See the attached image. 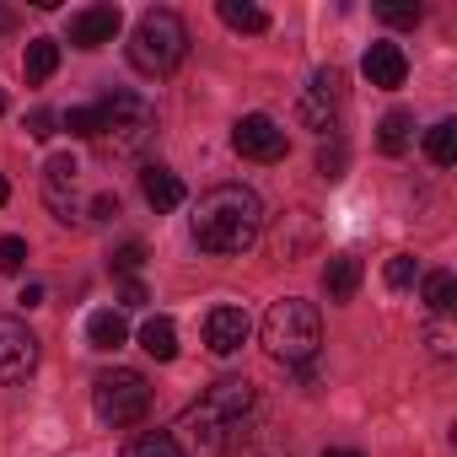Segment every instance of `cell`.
I'll return each instance as SVG.
<instances>
[{
	"instance_id": "6da1fadb",
	"label": "cell",
	"mask_w": 457,
	"mask_h": 457,
	"mask_svg": "<svg viewBox=\"0 0 457 457\" xmlns=\"http://www.w3.org/2000/svg\"><path fill=\"white\" fill-rule=\"evenodd\" d=\"M248 414H253V382L248 377H220V382H210V393L194 409L178 414V425L167 436L178 441L183 457H220L237 441Z\"/></svg>"
},
{
	"instance_id": "7a4b0ae2",
	"label": "cell",
	"mask_w": 457,
	"mask_h": 457,
	"mask_svg": "<svg viewBox=\"0 0 457 457\" xmlns=\"http://www.w3.org/2000/svg\"><path fill=\"white\" fill-rule=\"evenodd\" d=\"M264 232V204L248 183H215L199 194V210H194V243L204 253H248Z\"/></svg>"
},
{
	"instance_id": "3957f363",
	"label": "cell",
	"mask_w": 457,
	"mask_h": 457,
	"mask_svg": "<svg viewBox=\"0 0 457 457\" xmlns=\"http://www.w3.org/2000/svg\"><path fill=\"white\" fill-rule=\"evenodd\" d=\"M156 135V108L140 92H108L97 103V151L108 162H129L145 151V140Z\"/></svg>"
},
{
	"instance_id": "277c9868",
	"label": "cell",
	"mask_w": 457,
	"mask_h": 457,
	"mask_svg": "<svg viewBox=\"0 0 457 457\" xmlns=\"http://www.w3.org/2000/svg\"><path fill=\"white\" fill-rule=\"evenodd\" d=\"M323 345V323H318V307L302 302V296H286L264 312V350L286 366H307Z\"/></svg>"
},
{
	"instance_id": "5b68a950",
	"label": "cell",
	"mask_w": 457,
	"mask_h": 457,
	"mask_svg": "<svg viewBox=\"0 0 457 457\" xmlns=\"http://www.w3.org/2000/svg\"><path fill=\"white\" fill-rule=\"evenodd\" d=\"M188 54V28L178 12H145L129 33V65L140 76H172Z\"/></svg>"
},
{
	"instance_id": "8992f818",
	"label": "cell",
	"mask_w": 457,
	"mask_h": 457,
	"mask_svg": "<svg viewBox=\"0 0 457 457\" xmlns=\"http://www.w3.org/2000/svg\"><path fill=\"white\" fill-rule=\"evenodd\" d=\"M92 409H97L108 425H135V420H145V409H151V382H145L135 366H113V371H103V377L92 382Z\"/></svg>"
},
{
	"instance_id": "52a82bcc",
	"label": "cell",
	"mask_w": 457,
	"mask_h": 457,
	"mask_svg": "<svg viewBox=\"0 0 457 457\" xmlns=\"http://www.w3.org/2000/svg\"><path fill=\"white\" fill-rule=\"evenodd\" d=\"M232 145H237V156H248V162H286V151H291V140H286V129L275 124V119H264V113H243L237 124H232Z\"/></svg>"
},
{
	"instance_id": "ba28073f",
	"label": "cell",
	"mask_w": 457,
	"mask_h": 457,
	"mask_svg": "<svg viewBox=\"0 0 457 457\" xmlns=\"http://www.w3.org/2000/svg\"><path fill=\"white\" fill-rule=\"evenodd\" d=\"M339 103H345V76L328 65V71H318L312 81H307V92H302V124L307 129H334V119H339Z\"/></svg>"
},
{
	"instance_id": "9c48e42d",
	"label": "cell",
	"mask_w": 457,
	"mask_h": 457,
	"mask_svg": "<svg viewBox=\"0 0 457 457\" xmlns=\"http://www.w3.org/2000/svg\"><path fill=\"white\" fill-rule=\"evenodd\" d=\"M44 199H49L54 220H76L81 215V167H76V156H49V167H44Z\"/></svg>"
},
{
	"instance_id": "30bf717a",
	"label": "cell",
	"mask_w": 457,
	"mask_h": 457,
	"mask_svg": "<svg viewBox=\"0 0 457 457\" xmlns=\"http://www.w3.org/2000/svg\"><path fill=\"white\" fill-rule=\"evenodd\" d=\"M38 366V339L28 334V323L0 318V382H22Z\"/></svg>"
},
{
	"instance_id": "8fae6325",
	"label": "cell",
	"mask_w": 457,
	"mask_h": 457,
	"mask_svg": "<svg viewBox=\"0 0 457 457\" xmlns=\"http://www.w3.org/2000/svg\"><path fill=\"white\" fill-rule=\"evenodd\" d=\"M119 28H124V12L119 6H87V12L71 17V44L76 49H103V44L119 38Z\"/></svg>"
},
{
	"instance_id": "7c38bea8",
	"label": "cell",
	"mask_w": 457,
	"mask_h": 457,
	"mask_svg": "<svg viewBox=\"0 0 457 457\" xmlns=\"http://www.w3.org/2000/svg\"><path fill=\"white\" fill-rule=\"evenodd\" d=\"M248 312L243 307H215L210 318H204V345H210V355H237L243 345H248Z\"/></svg>"
},
{
	"instance_id": "4fadbf2b",
	"label": "cell",
	"mask_w": 457,
	"mask_h": 457,
	"mask_svg": "<svg viewBox=\"0 0 457 457\" xmlns=\"http://www.w3.org/2000/svg\"><path fill=\"white\" fill-rule=\"evenodd\" d=\"M361 71H366V81H371V87H403L409 60H403V49H398V44H371V49H366V60H361Z\"/></svg>"
},
{
	"instance_id": "5bb4252c",
	"label": "cell",
	"mask_w": 457,
	"mask_h": 457,
	"mask_svg": "<svg viewBox=\"0 0 457 457\" xmlns=\"http://www.w3.org/2000/svg\"><path fill=\"white\" fill-rule=\"evenodd\" d=\"M140 188H145V199H151V210L156 215H167V210H178L183 204V178L172 172V167H140Z\"/></svg>"
},
{
	"instance_id": "9a60e30c",
	"label": "cell",
	"mask_w": 457,
	"mask_h": 457,
	"mask_svg": "<svg viewBox=\"0 0 457 457\" xmlns=\"http://www.w3.org/2000/svg\"><path fill=\"white\" fill-rule=\"evenodd\" d=\"M355 291H361V259L355 253H334L323 264V296L328 302H350Z\"/></svg>"
},
{
	"instance_id": "2e32d148",
	"label": "cell",
	"mask_w": 457,
	"mask_h": 457,
	"mask_svg": "<svg viewBox=\"0 0 457 457\" xmlns=\"http://www.w3.org/2000/svg\"><path fill=\"white\" fill-rule=\"evenodd\" d=\"M302 248H312V215L307 210H291L280 220V232H275V259H296Z\"/></svg>"
},
{
	"instance_id": "e0dca14e",
	"label": "cell",
	"mask_w": 457,
	"mask_h": 457,
	"mask_svg": "<svg viewBox=\"0 0 457 457\" xmlns=\"http://www.w3.org/2000/svg\"><path fill=\"white\" fill-rule=\"evenodd\" d=\"M87 339H92V350H119V345L129 339V323H124V312H113V307L92 312V318H87Z\"/></svg>"
},
{
	"instance_id": "ac0fdd59",
	"label": "cell",
	"mask_w": 457,
	"mask_h": 457,
	"mask_svg": "<svg viewBox=\"0 0 457 457\" xmlns=\"http://www.w3.org/2000/svg\"><path fill=\"white\" fill-rule=\"evenodd\" d=\"M22 71H28V87H44V81L60 71V44H54V38H33V44H28Z\"/></svg>"
},
{
	"instance_id": "d6986e66",
	"label": "cell",
	"mask_w": 457,
	"mask_h": 457,
	"mask_svg": "<svg viewBox=\"0 0 457 457\" xmlns=\"http://www.w3.org/2000/svg\"><path fill=\"white\" fill-rule=\"evenodd\" d=\"M140 350L156 355V361H172V355H178V328H172V318H145V328H140Z\"/></svg>"
},
{
	"instance_id": "ffe728a7",
	"label": "cell",
	"mask_w": 457,
	"mask_h": 457,
	"mask_svg": "<svg viewBox=\"0 0 457 457\" xmlns=\"http://www.w3.org/2000/svg\"><path fill=\"white\" fill-rule=\"evenodd\" d=\"M215 12H220L226 28H237V33H264L270 28V12L264 6H248V0H220Z\"/></svg>"
},
{
	"instance_id": "44dd1931",
	"label": "cell",
	"mask_w": 457,
	"mask_h": 457,
	"mask_svg": "<svg viewBox=\"0 0 457 457\" xmlns=\"http://www.w3.org/2000/svg\"><path fill=\"white\" fill-rule=\"evenodd\" d=\"M425 307H430L436 318H446V312L457 307V280H452L446 270H430V275H425Z\"/></svg>"
},
{
	"instance_id": "7402d4cb",
	"label": "cell",
	"mask_w": 457,
	"mask_h": 457,
	"mask_svg": "<svg viewBox=\"0 0 457 457\" xmlns=\"http://www.w3.org/2000/svg\"><path fill=\"white\" fill-rule=\"evenodd\" d=\"M409 135H414V113H409V108H393V113L382 119V135H377V140H382L387 156H398V151L409 145Z\"/></svg>"
},
{
	"instance_id": "603a6c76",
	"label": "cell",
	"mask_w": 457,
	"mask_h": 457,
	"mask_svg": "<svg viewBox=\"0 0 457 457\" xmlns=\"http://www.w3.org/2000/svg\"><path fill=\"white\" fill-rule=\"evenodd\" d=\"M425 156H430L436 167H452V162H457V124H452V119H441V124L425 135Z\"/></svg>"
},
{
	"instance_id": "cb8c5ba5",
	"label": "cell",
	"mask_w": 457,
	"mask_h": 457,
	"mask_svg": "<svg viewBox=\"0 0 457 457\" xmlns=\"http://www.w3.org/2000/svg\"><path fill=\"white\" fill-rule=\"evenodd\" d=\"M124 457H183V452H178V441L167 430H145V436H135L124 446Z\"/></svg>"
},
{
	"instance_id": "d4e9b609",
	"label": "cell",
	"mask_w": 457,
	"mask_h": 457,
	"mask_svg": "<svg viewBox=\"0 0 457 457\" xmlns=\"http://www.w3.org/2000/svg\"><path fill=\"white\" fill-rule=\"evenodd\" d=\"M414 275H420L414 253H393V259H387V270H382V280H387L393 291H409V286H414Z\"/></svg>"
},
{
	"instance_id": "484cf974",
	"label": "cell",
	"mask_w": 457,
	"mask_h": 457,
	"mask_svg": "<svg viewBox=\"0 0 457 457\" xmlns=\"http://www.w3.org/2000/svg\"><path fill=\"white\" fill-rule=\"evenodd\" d=\"M60 124H65L76 140H97V108H71Z\"/></svg>"
},
{
	"instance_id": "4316f807",
	"label": "cell",
	"mask_w": 457,
	"mask_h": 457,
	"mask_svg": "<svg viewBox=\"0 0 457 457\" xmlns=\"http://www.w3.org/2000/svg\"><path fill=\"white\" fill-rule=\"evenodd\" d=\"M28 264V243L22 237H0V275H17Z\"/></svg>"
},
{
	"instance_id": "83f0119b",
	"label": "cell",
	"mask_w": 457,
	"mask_h": 457,
	"mask_svg": "<svg viewBox=\"0 0 457 457\" xmlns=\"http://www.w3.org/2000/svg\"><path fill=\"white\" fill-rule=\"evenodd\" d=\"M318 172H323L328 183H334V178H345V145H339V140L318 151Z\"/></svg>"
},
{
	"instance_id": "f1b7e54d",
	"label": "cell",
	"mask_w": 457,
	"mask_h": 457,
	"mask_svg": "<svg viewBox=\"0 0 457 457\" xmlns=\"http://www.w3.org/2000/svg\"><path fill=\"white\" fill-rule=\"evenodd\" d=\"M377 17H382L387 28H414L425 12H420V6H377Z\"/></svg>"
},
{
	"instance_id": "f546056e",
	"label": "cell",
	"mask_w": 457,
	"mask_h": 457,
	"mask_svg": "<svg viewBox=\"0 0 457 457\" xmlns=\"http://www.w3.org/2000/svg\"><path fill=\"white\" fill-rule=\"evenodd\" d=\"M54 129H60V113H49V108H33V113H28V135H33V140H49Z\"/></svg>"
},
{
	"instance_id": "4dcf8cb0",
	"label": "cell",
	"mask_w": 457,
	"mask_h": 457,
	"mask_svg": "<svg viewBox=\"0 0 457 457\" xmlns=\"http://www.w3.org/2000/svg\"><path fill=\"white\" fill-rule=\"evenodd\" d=\"M140 264H145V248H140V243H124V248L113 253V270H119V275H129V280H135V270H140Z\"/></svg>"
},
{
	"instance_id": "1f68e13d",
	"label": "cell",
	"mask_w": 457,
	"mask_h": 457,
	"mask_svg": "<svg viewBox=\"0 0 457 457\" xmlns=\"http://www.w3.org/2000/svg\"><path fill=\"white\" fill-rule=\"evenodd\" d=\"M425 339H430V355H452V334H446V323H436Z\"/></svg>"
},
{
	"instance_id": "d6a6232c",
	"label": "cell",
	"mask_w": 457,
	"mask_h": 457,
	"mask_svg": "<svg viewBox=\"0 0 457 457\" xmlns=\"http://www.w3.org/2000/svg\"><path fill=\"white\" fill-rule=\"evenodd\" d=\"M119 302H124V307H145V286H140V280H124Z\"/></svg>"
},
{
	"instance_id": "836d02e7",
	"label": "cell",
	"mask_w": 457,
	"mask_h": 457,
	"mask_svg": "<svg viewBox=\"0 0 457 457\" xmlns=\"http://www.w3.org/2000/svg\"><path fill=\"white\" fill-rule=\"evenodd\" d=\"M92 215H97V220L119 215V199H113V194H97V199H92Z\"/></svg>"
},
{
	"instance_id": "e575fe53",
	"label": "cell",
	"mask_w": 457,
	"mask_h": 457,
	"mask_svg": "<svg viewBox=\"0 0 457 457\" xmlns=\"http://www.w3.org/2000/svg\"><path fill=\"white\" fill-rule=\"evenodd\" d=\"M17 302H22V307H44V286H22Z\"/></svg>"
},
{
	"instance_id": "d590c367",
	"label": "cell",
	"mask_w": 457,
	"mask_h": 457,
	"mask_svg": "<svg viewBox=\"0 0 457 457\" xmlns=\"http://www.w3.org/2000/svg\"><path fill=\"white\" fill-rule=\"evenodd\" d=\"M323 457H361V452H355V446H328Z\"/></svg>"
},
{
	"instance_id": "8d00e7d4",
	"label": "cell",
	"mask_w": 457,
	"mask_h": 457,
	"mask_svg": "<svg viewBox=\"0 0 457 457\" xmlns=\"http://www.w3.org/2000/svg\"><path fill=\"white\" fill-rule=\"evenodd\" d=\"M12 22H17V17H12L6 6H0V33H12Z\"/></svg>"
},
{
	"instance_id": "74e56055",
	"label": "cell",
	"mask_w": 457,
	"mask_h": 457,
	"mask_svg": "<svg viewBox=\"0 0 457 457\" xmlns=\"http://www.w3.org/2000/svg\"><path fill=\"white\" fill-rule=\"evenodd\" d=\"M6 199H12V188H6V178H0V204H6Z\"/></svg>"
},
{
	"instance_id": "f35d334b",
	"label": "cell",
	"mask_w": 457,
	"mask_h": 457,
	"mask_svg": "<svg viewBox=\"0 0 457 457\" xmlns=\"http://www.w3.org/2000/svg\"><path fill=\"white\" fill-rule=\"evenodd\" d=\"M0 113H6V87H0Z\"/></svg>"
}]
</instances>
